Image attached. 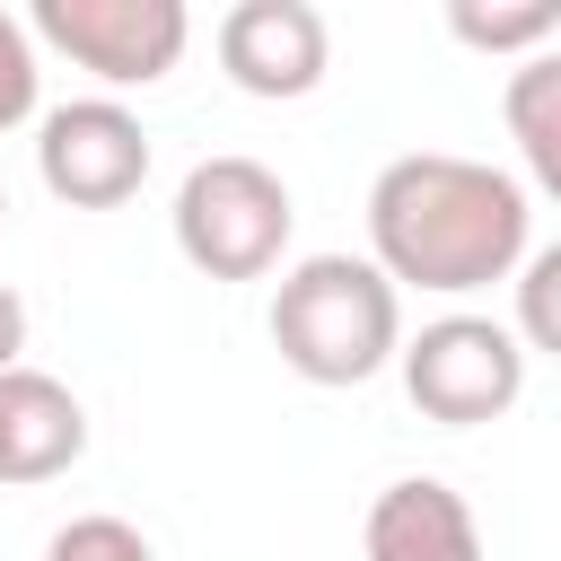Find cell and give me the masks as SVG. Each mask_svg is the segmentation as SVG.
I'll use <instances>...</instances> for the list:
<instances>
[{
    "mask_svg": "<svg viewBox=\"0 0 561 561\" xmlns=\"http://www.w3.org/2000/svg\"><path fill=\"white\" fill-rule=\"evenodd\" d=\"M447 35L473 44V53H517V61H535V53L561 35V9H552V0H508V9H500V0H491V9H482V0H456V9H447Z\"/></svg>",
    "mask_w": 561,
    "mask_h": 561,
    "instance_id": "cell-11",
    "label": "cell"
},
{
    "mask_svg": "<svg viewBox=\"0 0 561 561\" xmlns=\"http://www.w3.org/2000/svg\"><path fill=\"white\" fill-rule=\"evenodd\" d=\"M289 184L263 158H202L175 184V254L202 280H263L289 245Z\"/></svg>",
    "mask_w": 561,
    "mask_h": 561,
    "instance_id": "cell-3",
    "label": "cell"
},
{
    "mask_svg": "<svg viewBox=\"0 0 561 561\" xmlns=\"http://www.w3.org/2000/svg\"><path fill=\"white\" fill-rule=\"evenodd\" d=\"M333 61V35H324V9L307 0H237L219 18V70L245 88V96H307Z\"/></svg>",
    "mask_w": 561,
    "mask_h": 561,
    "instance_id": "cell-7",
    "label": "cell"
},
{
    "mask_svg": "<svg viewBox=\"0 0 561 561\" xmlns=\"http://www.w3.org/2000/svg\"><path fill=\"white\" fill-rule=\"evenodd\" d=\"M517 342L561 359V245L526 254V272H517Z\"/></svg>",
    "mask_w": 561,
    "mask_h": 561,
    "instance_id": "cell-12",
    "label": "cell"
},
{
    "mask_svg": "<svg viewBox=\"0 0 561 561\" xmlns=\"http://www.w3.org/2000/svg\"><path fill=\"white\" fill-rule=\"evenodd\" d=\"M35 35L96 70L105 88H149L184 61L193 18L184 0H35Z\"/></svg>",
    "mask_w": 561,
    "mask_h": 561,
    "instance_id": "cell-5",
    "label": "cell"
},
{
    "mask_svg": "<svg viewBox=\"0 0 561 561\" xmlns=\"http://www.w3.org/2000/svg\"><path fill=\"white\" fill-rule=\"evenodd\" d=\"M35 175L53 202L70 210H114L149 184V131L140 114H123L114 96H79V105H53L44 131H35Z\"/></svg>",
    "mask_w": 561,
    "mask_h": 561,
    "instance_id": "cell-6",
    "label": "cell"
},
{
    "mask_svg": "<svg viewBox=\"0 0 561 561\" xmlns=\"http://www.w3.org/2000/svg\"><path fill=\"white\" fill-rule=\"evenodd\" d=\"M0 219H9V193H0Z\"/></svg>",
    "mask_w": 561,
    "mask_h": 561,
    "instance_id": "cell-16",
    "label": "cell"
},
{
    "mask_svg": "<svg viewBox=\"0 0 561 561\" xmlns=\"http://www.w3.org/2000/svg\"><path fill=\"white\" fill-rule=\"evenodd\" d=\"M500 114H508V140H517V158H526V175L561 202V53H535V61H517L508 70V96H500Z\"/></svg>",
    "mask_w": 561,
    "mask_h": 561,
    "instance_id": "cell-10",
    "label": "cell"
},
{
    "mask_svg": "<svg viewBox=\"0 0 561 561\" xmlns=\"http://www.w3.org/2000/svg\"><path fill=\"white\" fill-rule=\"evenodd\" d=\"M359 552L368 561H482V535H473V508L438 473H403L368 500Z\"/></svg>",
    "mask_w": 561,
    "mask_h": 561,
    "instance_id": "cell-9",
    "label": "cell"
},
{
    "mask_svg": "<svg viewBox=\"0 0 561 561\" xmlns=\"http://www.w3.org/2000/svg\"><path fill=\"white\" fill-rule=\"evenodd\" d=\"M18 351H26V298L0 280V377H9V368H26Z\"/></svg>",
    "mask_w": 561,
    "mask_h": 561,
    "instance_id": "cell-15",
    "label": "cell"
},
{
    "mask_svg": "<svg viewBox=\"0 0 561 561\" xmlns=\"http://www.w3.org/2000/svg\"><path fill=\"white\" fill-rule=\"evenodd\" d=\"M35 114V26L0 9V131H18Z\"/></svg>",
    "mask_w": 561,
    "mask_h": 561,
    "instance_id": "cell-14",
    "label": "cell"
},
{
    "mask_svg": "<svg viewBox=\"0 0 561 561\" xmlns=\"http://www.w3.org/2000/svg\"><path fill=\"white\" fill-rule=\"evenodd\" d=\"M88 456V412L61 377L9 368L0 377V482H53Z\"/></svg>",
    "mask_w": 561,
    "mask_h": 561,
    "instance_id": "cell-8",
    "label": "cell"
},
{
    "mask_svg": "<svg viewBox=\"0 0 561 561\" xmlns=\"http://www.w3.org/2000/svg\"><path fill=\"white\" fill-rule=\"evenodd\" d=\"M403 394L438 430L500 421L526 394V342H517V324H491V316H438V324H421L403 342Z\"/></svg>",
    "mask_w": 561,
    "mask_h": 561,
    "instance_id": "cell-4",
    "label": "cell"
},
{
    "mask_svg": "<svg viewBox=\"0 0 561 561\" xmlns=\"http://www.w3.org/2000/svg\"><path fill=\"white\" fill-rule=\"evenodd\" d=\"M368 245L394 289H491L526 272V184L491 158L412 149L368 184Z\"/></svg>",
    "mask_w": 561,
    "mask_h": 561,
    "instance_id": "cell-1",
    "label": "cell"
},
{
    "mask_svg": "<svg viewBox=\"0 0 561 561\" xmlns=\"http://www.w3.org/2000/svg\"><path fill=\"white\" fill-rule=\"evenodd\" d=\"M272 351L307 386H368L403 359V298L377 254H307L272 289Z\"/></svg>",
    "mask_w": 561,
    "mask_h": 561,
    "instance_id": "cell-2",
    "label": "cell"
},
{
    "mask_svg": "<svg viewBox=\"0 0 561 561\" xmlns=\"http://www.w3.org/2000/svg\"><path fill=\"white\" fill-rule=\"evenodd\" d=\"M44 561H149V535L131 517H70L44 543Z\"/></svg>",
    "mask_w": 561,
    "mask_h": 561,
    "instance_id": "cell-13",
    "label": "cell"
}]
</instances>
